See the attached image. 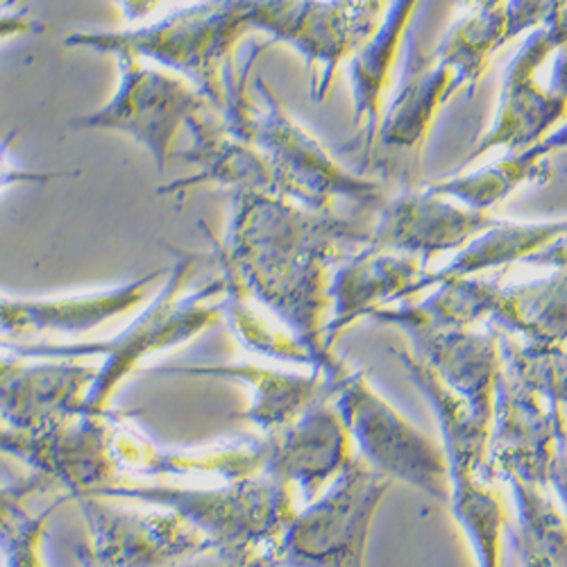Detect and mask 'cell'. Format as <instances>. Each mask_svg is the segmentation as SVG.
<instances>
[{"label":"cell","mask_w":567,"mask_h":567,"mask_svg":"<svg viewBox=\"0 0 567 567\" xmlns=\"http://www.w3.org/2000/svg\"><path fill=\"white\" fill-rule=\"evenodd\" d=\"M209 234V231H207ZM372 225L316 212L296 200L261 192H231V209L220 239L209 241L220 270L268 309L309 350L329 386L348 365L327 348L329 281L334 268L370 241Z\"/></svg>","instance_id":"obj_1"},{"label":"cell","mask_w":567,"mask_h":567,"mask_svg":"<svg viewBox=\"0 0 567 567\" xmlns=\"http://www.w3.org/2000/svg\"><path fill=\"white\" fill-rule=\"evenodd\" d=\"M266 45H252L244 64L225 71V125L259 151L270 168L275 194L316 212H334L337 200L380 209L386 203V186L363 173L350 171L332 157L324 144L300 125L264 78L250 71Z\"/></svg>","instance_id":"obj_2"},{"label":"cell","mask_w":567,"mask_h":567,"mask_svg":"<svg viewBox=\"0 0 567 567\" xmlns=\"http://www.w3.org/2000/svg\"><path fill=\"white\" fill-rule=\"evenodd\" d=\"M198 261L200 257L194 252H177L162 287L146 307L107 341H3L0 350L25 359H96V374L84 395L82 413H107L112 411L114 395L141 363L159 352L192 343L220 320V298L225 291L220 275L198 289H186Z\"/></svg>","instance_id":"obj_3"},{"label":"cell","mask_w":567,"mask_h":567,"mask_svg":"<svg viewBox=\"0 0 567 567\" xmlns=\"http://www.w3.org/2000/svg\"><path fill=\"white\" fill-rule=\"evenodd\" d=\"M264 0H198L155 23L130 30H80L64 39L69 49L96 55H132L192 82L223 110L225 71L250 32H259Z\"/></svg>","instance_id":"obj_4"},{"label":"cell","mask_w":567,"mask_h":567,"mask_svg":"<svg viewBox=\"0 0 567 567\" xmlns=\"http://www.w3.org/2000/svg\"><path fill=\"white\" fill-rule=\"evenodd\" d=\"M89 495L171 508L220 556L268 554L296 515V491L266 470L207 488L114 480Z\"/></svg>","instance_id":"obj_5"},{"label":"cell","mask_w":567,"mask_h":567,"mask_svg":"<svg viewBox=\"0 0 567 567\" xmlns=\"http://www.w3.org/2000/svg\"><path fill=\"white\" fill-rule=\"evenodd\" d=\"M391 480L359 454L316 499L296 511L268 558L272 567H365L370 529Z\"/></svg>","instance_id":"obj_6"},{"label":"cell","mask_w":567,"mask_h":567,"mask_svg":"<svg viewBox=\"0 0 567 567\" xmlns=\"http://www.w3.org/2000/svg\"><path fill=\"white\" fill-rule=\"evenodd\" d=\"M332 402L346 422L357 454L372 470L447 504L450 470L441 443L415 427L377 391L365 370H348L343 380L332 386Z\"/></svg>","instance_id":"obj_7"},{"label":"cell","mask_w":567,"mask_h":567,"mask_svg":"<svg viewBox=\"0 0 567 567\" xmlns=\"http://www.w3.org/2000/svg\"><path fill=\"white\" fill-rule=\"evenodd\" d=\"M417 305L447 324H493L532 346L567 348V268L519 284L486 277L450 279Z\"/></svg>","instance_id":"obj_8"},{"label":"cell","mask_w":567,"mask_h":567,"mask_svg":"<svg viewBox=\"0 0 567 567\" xmlns=\"http://www.w3.org/2000/svg\"><path fill=\"white\" fill-rule=\"evenodd\" d=\"M118 84L114 96L96 112L69 121L71 130L125 134L146 148L159 175L175 155L177 134L212 101L177 73L146 66L144 60L116 55Z\"/></svg>","instance_id":"obj_9"},{"label":"cell","mask_w":567,"mask_h":567,"mask_svg":"<svg viewBox=\"0 0 567 567\" xmlns=\"http://www.w3.org/2000/svg\"><path fill=\"white\" fill-rule=\"evenodd\" d=\"M370 318L404 332L411 352L450 391L461 395L477 413L493 417V400L502 372L497 327L447 324L432 318L413 300L377 309Z\"/></svg>","instance_id":"obj_10"},{"label":"cell","mask_w":567,"mask_h":567,"mask_svg":"<svg viewBox=\"0 0 567 567\" xmlns=\"http://www.w3.org/2000/svg\"><path fill=\"white\" fill-rule=\"evenodd\" d=\"M89 532L82 547L96 567H177L212 551L203 534L171 508L80 495L73 499Z\"/></svg>","instance_id":"obj_11"},{"label":"cell","mask_w":567,"mask_h":567,"mask_svg":"<svg viewBox=\"0 0 567 567\" xmlns=\"http://www.w3.org/2000/svg\"><path fill=\"white\" fill-rule=\"evenodd\" d=\"M565 37L567 28L558 19L529 32L519 43L502 78L495 118L465 155L463 166L493 151L517 153L534 148L567 118V99L540 82V71L551 62Z\"/></svg>","instance_id":"obj_12"},{"label":"cell","mask_w":567,"mask_h":567,"mask_svg":"<svg viewBox=\"0 0 567 567\" xmlns=\"http://www.w3.org/2000/svg\"><path fill=\"white\" fill-rule=\"evenodd\" d=\"M112 434L114 411L78 413L34 430L0 424V454L21 461L34 477L75 499L116 480Z\"/></svg>","instance_id":"obj_13"},{"label":"cell","mask_w":567,"mask_h":567,"mask_svg":"<svg viewBox=\"0 0 567 567\" xmlns=\"http://www.w3.org/2000/svg\"><path fill=\"white\" fill-rule=\"evenodd\" d=\"M565 430L563 404L502 363L488 445L497 480L551 488L556 450Z\"/></svg>","instance_id":"obj_14"},{"label":"cell","mask_w":567,"mask_h":567,"mask_svg":"<svg viewBox=\"0 0 567 567\" xmlns=\"http://www.w3.org/2000/svg\"><path fill=\"white\" fill-rule=\"evenodd\" d=\"M112 456L116 480L159 482L164 477H214L234 482L264 472V436L231 439L200 447H168L127 415L114 413Z\"/></svg>","instance_id":"obj_15"},{"label":"cell","mask_w":567,"mask_h":567,"mask_svg":"<svg viewBox=\"0 0 567 567\" xmlns=\"http://www.w3.org/2000/svg\"><path fill=\"white\" fill-rule=\"evenodd\" d=\"M497 216L470 209L424 186L386 198L372 225L368 246L417 257L427 266L434 257L458 252Z\"/></svg>","instance_id":"obj_16"},{"label":"cell","mask_w":567,"mask_h":567,"mask_svg":"<svg viewBox=\"0 0 567 567\" xmlns=\"http://www.w3.org/2000/svg\"><path fill=\"white\" fill-rule=\"evenodd\" d=\"M264 470L287 482L305 502L316 499L354 456L332 391L309 404L287 427L264 436Z\"/></svg>","instance_id":"obj_17"},{"label":"cell","mask_w":567,"mask_h":567,"mask_svg":"<svg viewBox=\"0 0 567 567\" xmlns=\"http://www.w3.org/2000/svg\"><path fill=\"white\" fill-rule=\"evenodd\" d=\"M164 275V270H153L112 289L64 298H10L0 293V343L89 334L146 305Z\"/></svg>","instance_id":"obj_18"},{"label":"cell","mask_w":567,"mask_h":567,"mask_svg":"<svg viewBox=\"0 0 567 567\" xmlns=\"http://www.w3.org/2000/svg\"><path fill=\"white\" fill-rule=\"evenodd\" d=\"M391 0H298L279 43H287L316 78L311 96L324 101L337 73L382 23Z\"/></svg>","instance_id":"obj_19"},{"label":"cell","mask_w":567,"mask_h":567,"mask_svg":"<svg viewBox=\"0 0 567 567\" xmlns=\"http://www.w3.org/2000/svg\"><path fill=\"white\" fill-rule=\"evenodd\" d=\"M96 363L25 359L0 350V422L34 430L82 413Z\"/></svg>","instance_id":"obj_20"},{"label":"cell","mask_w":567,"mask_h":567,"mask_svg":"<svg viewBox=\"0 0 567 567\" xmlns=\"http://www.w3.org/2000/svg\"><path fill=\"white\" fill-rule=\"evenodd\" d=\"M417 257L363 246L346 257L329 281V320L324 327L327 348L334 350L337 341L352 324L370 318L377 309L402 302L413 284L424 275Z\"/></svg>","instance_id":"obj_21"},{"label":"cell","mask_w":567,"mask_h":567,"mask_svg":"<svg viewBox=\"0 0 567 567\" xmlns=\"http://www.w3.org/2000/svg\"><path fill=\"white\" fill-rule=\"evenodd\" d=\"M458 89H465L456 71L434 51L424 53L417 34L411 30L404 43V71L384 105V116L377 132L380 144L393 153H417L427 141L441 110Z\"/></svg>","instance_id":"obj_22"},{"label":"cell","mask_w":567,"mask_h":567,"mask_svg":"<svg viewBox=\"0 0 567 567\" xmlns=\"http://www.w3.org/2000/svg\"><path fill=\"white\" fill-rule=\"evenodd\" d=\"M153 374L173 377H207V380H225L244 384L250 391L241 420L268 436L293 422L309 404L332 391L324 374L318 370H289L266 368L250 361L241 363H209V365H184V368H159Z\"/></svg>","instance_id":"obj_23"},{"label":"cell","mask_w":567,"mask_h":567,"mask_svg":"<svg viewBox=\"0 0 567 567\" xmlns=\"http://www.w3.org/2000/svg\"><path fill=\"white\" fill-rule=\"evenodd\" d=\"M420 3L422 0H391L382 23L348 60L352 125L365 155L374 151L393 71L404 53V43Z\"/></svg>","instance_id":"obj_24"},{"label":"cell","mask_w":567,"mask_h":567,"mask_svg":"<svg viewBox=\"0 0 567 567\" xmlns=\"http://www.w3.org/2000/svg\"><path fill=\"white\" fill-rule=\"evenodd\" d=\"M567 236V216L554 220H502L477 234L461 248L443 268L424 270V275L409 289L404 300H413L436 289L439 284L463 277H484L486 272L504 270L513 264L527 261L543 248ZM402 300V302H404Z\"/></svg>","instance_id":"obj_25"},{"label":"cell","mask_w":567,"mask_h":567,"mask_svg":"<svg viewBox=\"0 0 567 567\" xmlns=\"http://www.w3.org/2000/svg\"><path fill=\"white\" fill-rule=\"evenodd\" d=\"M495 480V472L486 470L450 472L447 506L475 554L477 567H502V536L508 529V513Z\"/></svg>","instance_id":"obj_26"},{"label":"cell","mask_w":567,"mask_h":567,"mask_svg":"<svg viewBox=\"0 0 567 567\" xmlns=\"http://www.w3.org/2000/svg\"><path fill=\"white\" fill-rule=\"evenodd\" d=\"M223 298L220 318L227 322L231 337L248 352L293 368L316 370L309 350L284 327L268 309H264L231 272L220 270Z\"/></svg>","instance_id":"obj_27"},{"label":"cell","mask_w":567,"mask_h":567,"mask_svg":"<svg viewBox=\"0 0 567 567\" xmlns=\"http://www.w3.org/2000/svg\"><path fill=\"white\" fill-rule=\"evenodd\" d=\"M551 157L534 148L508 153L499 162L484 164L475 171H461L445 175L430 186L434 192L477 212L491 214L506 203L525 184L545 182L551 175Z\"/></svg>","instance_id":"obj_28"},{"label":"cell","mask_w":567,"mask_h":567,"mask_svg":"<svg viewBox=\"0 0 567 567\" xmlns=\"http://www.w3.org/2000/svg\"><path fill=\"white\" fill-rule=\"evenodd\" d=\"M506 45V6L465 10L436 45V55L447 62L465 89H475L486 75L491 60Z\"/></svg>","instance_id":"obj_29"},{"label":"cell","mask_w":567,"mask_h":567,"mask_svg":"<svg viewBox=\"0 0 567 567\" xmlns=\"http://www.w3.org/2000/svg\"><path fill=\"white\" fill-rule=\"evenodd\" d=\"M45 488L49 484L34 475L21 486L0 484V558H3V567H45L41 551L45 527H49L55 508L71 502V497L64 495L39 513L28 511L25 499L30 493Z\"/></svg>","instance_id":"obj_30"},{"label":"cell","mask_w":567,"mask_h":567,"mask_svg":"<svg viewBox=\"0 0 567 567\" xmlns=\"http://www.w3.org/2000/svg\"><path fill=\"white\" fill-rule=\"evenodd\" d=\"M506 484L515 502V529L556 567H567V517L549 495L551 488H538L517 480H506Z\"/></svg>","instance_id":"obj_31"},{"label":"cell","mask_w":567,"mask_h":567,"mask_svg":"<svg viewBox=\"0 0 567 567\" xmlns=\"http://www.w3.org/2000/svg\"><path fill=\"white\" fill-rule=\"evenodd\" d=\"M567 0H506V43L563 17Z\"/></svg>","instance_id":"obj_32"},{"label":"cell","mask_w":567,"mask_h":567,"mask_svg":"<svg viewBox=\"0 0 567 567\" xmlns=\"http://www.w3.org/2000/svg\"><path fill=\"white\" fill-rule=\"evenodd\" d=\"M12 141H14V134H10L8 138H0V194L17 184H43V182L69 175V173H34V171L21 168L12 157Z\"/></svg>","instance_id":"obj_33"},{"label":"cell","mask_w":567,"mask_h":567,"mask_svg":"<svg viewBox=\"0 0 567 567\" xmlns=\"http://www.w3.org/2000/svg\"><path fill=\"white\" fill-rule=\"evenodd\" d=\"M177 567H272L268 554L261 556H220L216 551H207L196 556Z\"/></svg>","instance_id":"obj_34"},{"label":"cell","mask_w":567,"mask_h":567,"mask_svg":"<svg viewBox=\"0 0 567 567\" xmlns=\"http://www.w3.org/2000/svg\"><path fill=\"white\" fill-rule=\"evenodd\" d=\"M43 30H45V23L32 17L30 12L0 14V41H10L14 37H28V34H41Z\"/></svg>","instance_id":"obj_35"},{"label":"cell","mask_w":567,"mask_h":567,"mask_svg":"<svg viewBox=\"0 0 567 567\" xmlns=\"http://www.w3.org/2000/svg\"><path fill=\"white\" fill-rule=\"evenodd\" d=\"M560 21H563L565 28H567V10L563 12ZM547 86H549L551 91H556L558 96L567 99V37H565V41L558 45V51H556L554 58H551V75H549V80H547Z\"/></svg>","instance_id":"obj_36"},{"label":"cell","mask_w":567,"mask_h":567,"mask_svg":"<svg viewBox=\"0 0 567 567\" xmlns=\"http://www.w3.org/2000/svg\"><path fill=\"white\" fill-rule=\"evenodd\" d=\"M511 543H513L519 565L523 567H556L534 543H529L517 529H511Z\"/></svg>","instance_id":"obj_37"},{"label":"cell","mask_w":567,"mask_h":567,"mask_svg":"<svg viewBox=\"0 0 567 567\" xmlns=\"http://www.w3.org/2000/svg\"><path fill=\"white\" fill-rule=\"evenodd\" d=\"M525 264L527 266H536V268H547V270L567 268V236H563V239H558L551 246L543 248L540 252L529 257Z\"/></svg>","instance_id":"obj_38"},{"label":"cell","mask_w":567,"mask_h":567,"mask_svg":"<svg viewBox=\"0 0 567 567\" xmlns=\"http://www.w3.org/2000/svg\"><path fill=\"white\" fill-rule=\"evenodd\" d=\"M114 3L121 8L123 17L130 21V23H136L141 19H146L148 14H153L162 0H114Z\"/></svg>","instance_id":"obj_39"},{"label":"cell","mask_w":567,"mask_h":567,"mask_svg":"<svg viewBox=\"0 0 567 567\" xmlns=\"http://www.w3.org/2000/svg\"><path fill=\"white\" fill-rule=\"evenodd\" d=\"M536 151L543 153V155H547V157H554L556 153L567 151V118H565L554 132H549V134L540 141V144L536 146Z\"/></svg>","instance_id":"obj_40"},{"label":"cell","mask_w":567,"mask_h":567,"mask_svg":"<svg viewBox=\"0 0 567 567\" xmlns=\"http://www.w3.org/2000/svg\"><path fill=\"white\" fill-rule=\"evenodd\" d=\"M463 10H477V8H495V6H506V0H452Z\"/></svg>","instance_id":"obj_41"},{"label":"cell","mask_w":567,"mask_h":567,"mask_svg":"<svg viewBox=\"0 0 567 567\" xmlns=\"http://www.w3.org/2000/svg\"><path fill=\"white\" fill-rule=\"evenodd\" d=\"M558 398H560V404H563L565 415H567V372H565V377H563V384H560V393H558Z\"/></svg>","instance_id":"obj_42"},{"label":"cell","mask_w":567,"mask_h":567,"mask_svg":"<svg viewBox=\"0 0 567 567\" xmlns=\"http://www.w3.org/2000/svg\"><path fill=\"white\" fill-rule=\"evenodd\" d=\"M75 556H78V563H80V567H96V565H93V563L89 560V556L84 554V549H82V547H78Z\"/></svg>","instance_id":"obj_43"},{"label":"cell","mask_w":567,"mask_h":567,"mask_svg":"<svg viewBox=\"0 0 567 567\" xmlns=\"http://www.w3.org/2000/svg\"><path fill=\"white\" fill-rule=\"evenodd\" d=\"M17 3H21V0H3V3H0V10H10V8H14Z\"/></svg>","instance_id":"obj_44"},{"label":"cell","mask_w":567,"mask_h":567,"mask_svg":"<svg viewBox=\"0 0 567 567\" xmlns=\"http://www.w3.org/2000/svg\"><path fill=\"white\" fill-rule=\"evenodd\" d=\"M0 3H3V0H0Z\"/></svg>","instance_id":"obj_45"},{"label":"cell","mask_w":567,"mask_h":567,"mask_svg":"<svg viewBox=\"0 0 567 567\" xmlns=\"http://www.w3.org/2000/svg\"><path fill=\"white\" fill-rule=\"evenodd\" d=\"M0 424H3V422H0Z\"/></svg>","instance_id":"obj_46"}]
</instances>
